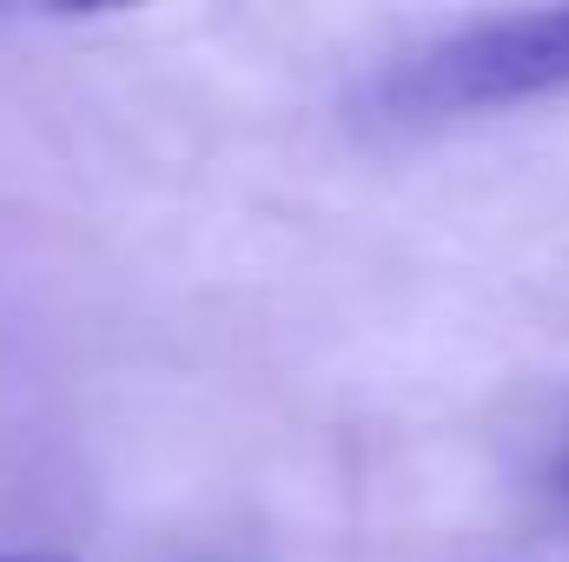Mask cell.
Masks as SVG:
<instances>
[{
  "mask_svg": "<svg viewBox=\"0 0 569 562\" xmlns=\"http://www.w3.org/2000/svg\"><path fill=\"white\" fill-rule=\"evenodd\" d=\"M0 562H53V556H0Z\"/></svg>",
  "mask_w": 569,
  "mask_h": 562,
  "instance_id": "cell-3",
  "label": "cell"
},
{
  "mask_svg": "<svg viewBox=\"0 0 569 562\" xmlns=\"http://www.w3.org/2000/svg\"><path fill=\"white\" fill-rule=\"evenodd\" d=\"M569 87V7L483 13L425 53L398 60L371 87V113L391 127H437L490 107H517Z\"/></svg>",
  "mask_w": 569,
  "mask_h": 562,
  "instance_id": "cell-1",
  "label": "cell"
},
{
  "mask_svg": "<svg viewBox=\"0 0 569 562\" xmlns=\"http://www.w3.org/2000/svg\"><path fill=\"white\" fill-rule=\"evenodd\" d=\"M557 483H563V496H569V450H563V463H557Z\"/></svg>",
  "mask_w": 569,
  "mask_h": 562,
  "instance_id": "cell-2",
  "label": "cell"
}]
</instances>
